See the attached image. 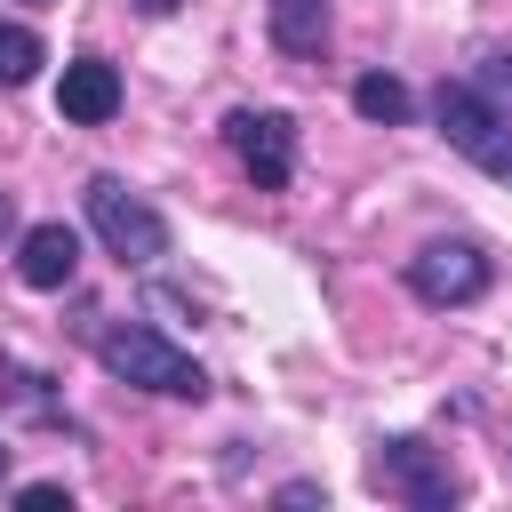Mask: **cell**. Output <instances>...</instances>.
Here are the masks:
<instances>
[{
    "instance_id": "obj_10",
    "label": "cell",
    "mask_w": 512,
    "mask_h": 512,
    "mask_svg": "<svg viewBox=\"0 0 512 512\" xmlns=\"http://www.w3.org/2000/svg\"><path fill=\"white\" fill-rule=\"evenodd\" d=\"M0 408L40 416V424H72L64 400H56V376H40V368H24V360H8V352H0Z\"/></svg>"
},
{
    "instance_id": "obj_14",
    "label": "cell",
    "mask_w": 512,
    "mask_h": 512,
    "mask_svg": "<svg viewBox=\"0 0 512 512\" xmlns=\"http://www.w3.org/2000/svg\"><path fill=\"white\" fill-rule=\"evenodd\" d=\"M16 504H64V512H72V488H64V480H24Z\"/></svg>"
},
{
    "instance_id": "obj_13",
    "label": "cell",
    "mask_w": 512,
    "mask_h": 512,
    "mask_svg": "<svg viewBox=\"0 0 512 512\" xmlns=\"http://www.w3.org/2000/svg\"><path fill=\"white\" fill-rule=\"evenodd\" d=\"M464 80H472V88H480L488 104H504V112H512V56H480V64L464 72Z\"/></svg>"
},
{
    "instance_id": "obj_6",
    "label": "cell",
    "mask_w": 512,
    "mask_h": 512,
    "mask_svg": "<svg viewBox=\"0 0 512 512\" xmlns=\"http://www.w3.org/2000/svg\"><path fill=\"white\" fill-rule=\"evenodd\" d=\"M488 280H496V264H488V248H480V240H424V248L408 256V296H416V304H432V312L480 304V296H488Z\"/></svg>"
},
{
    "instance_id": "obj_17",
    "label": "cell",
    "mask_w": 512,
    "mask_h": 512,
    "mask_svg": "<svg viewBox=\"0 0 512 512\" xmlns=\"http://www.w3.org/2000/svg\"><path fill=\"white\" fill-rule=\"evenodd\" d=\"M8 224H16V200H8V192H0V232H8Z\"/></svg>"
},
{
    "instance_id": "obj_18",
    "label": "cell",
    "mask_w": 512,
    "mask_h": 512,
    "mask_svg": "<svg viewBox=\"0 0 512 512\" xmlns=\"http://www.w3.org/2000/svg\"><path fill=\"white\" fill-rule=\"evenodd\" d=\"M0 480H8V448H0Z\"/></svg>"
},
{
    "instance_id": "obj_12",
    "label": "cell",
    "mask_w": 512,
    "mask_h": 512,
    "mask_svg": "<svg viewBox=\"0 0 512 512\" xmlns=\"http://www.w3.org/2000/svg\"><path fill=\"white\" fill-rule=\"evenodd\" d=\"M40 64H48L40 32H32V24H0V88H24Z\"/></svg>"
},
{
    "instance_id": "obj_3",
    "label": "cell",
    "mask_w": 512,
    "mask_h": 512,
    "mask_svg": "<svg viewBox=\"0 0 512 512\" xmlns=\"http://www.w3.org/2000/svg\"><path fill=\"white\" fill-rule=\"evenodd\" d=\"M80 208H88V232L104 240V256H120L128 272H152L168 256V216L144 192H128V176H88Z\"/></svg>"
},
{
    "instance_id": "obj_5",
    "label": "cell",
    "mask_w": 512,
    "mask_h": 512,
    "mask_svg": "<svg viewBox=\"0 0 512 512\" xmlns=\"http://www.w3.org/2000/svg\"><path fill=\"white\" fill-rule=\"evenodd\" d=\"M224 152L240 160V176H248L256 192H288V184H296V120L272 112V104L224 112Z\"/></svg>"
},
{
    "instance_id": "obj_15",
    "label": "cell",
    "mask_w": 512,
    "mask_h": 512,
    "mask_svg": "<svg viewBox=\"0 0 512 512\" xmlns=\"http://www.w3.org/2000/svg\"><path fill=\"white\" fill-rule=\"evenodd\" d=\"M272 504H328V488H320V480H280Z\"/></svg>"
},
{
    "instance_id": "obj_9",
    "label": "cell",
    "mask_w": 512,
    "mask_h": 512,
    "mask_svg": "<svg viewBox=\"0 0 512 512\" xmlns=\"http://www.w3.org/2000/svg\"><path fill=\"white\" fill-rule=\"evenodd\" d=\"M264 32H272L280 56L312 64L328 48V0H264Z\"/></svg>"
},
{
    "instance_id": "obj_11",
    "label": "cell",
    "mask_w": 512,
    "mask_h": 512,
    "mask_svg": "<svg viewBox=\"0 0 512 512\" xmlns=\"http://www.w3.org/2000/svg\"><path fill=\"white\" fill-rule=\"evenodd\" d=\"M352 112L376 120V128H408L416 96H408V80H392V72H360V80H352Z\"/></svg>"
},
{
    "instance_id": "obj_16",
    "label": "cell",
    "mask_w": 512,
    "mask_h": 512,
    "mask_svg": "<svg viewBox=\"0 0 512 512\" xmlns=\"http://www.w3.org/2000/svg\"><path fill=\"white\" fill-rule=\"evenodd\" d=\"M128 8H136V16H176L184 0H128Z\"/></svg>"
},
{
    "instance_id": "obj_8",
    "label": "cell",
    "mask_w": 512,
    "mask_h": 512,
    "mask_svg": "<svg viewBox=\"0 0 512 512\" xmlns=\"http://www.w3.org/2000/svg\"><path fill=\"white\" fill-rule=\"evenodd\" d=\"M80 272V232L72 224H32L24 248H16V280L24 288H72Z\"/></svg>"
},
{
    "instance_id": "obj_1",
    "label": "cell",
    "mask_w": 512,
    "mask_h": 512,
    "mask_svg": "<svg viewBox=\"0 0 512 512\" xmlns=\"http://www.w3.org/2000/svg\"><path fill=\"white\" fill-rule=\"evenodd\" d=\"M96 368L112 384L152 392V400H208V368L184 344H168L152 320H104L96 328Z\"/></svg>"
},
{
    "instance_id": "obj_4",
    "label": "cell",
    "mask_w": 512,
    "mask_h": 512,
    "mask_svg": "<svg viewBox=\"0 0 512 512\" xmlns=\"http://www.w3.org/2000/svg\"><path fill=\"white\" fill-rule=\"evenodd\" d=\"M432 128H440L448 152H464L480 176L512 184V112L488 104L472 80H440V88H432Z\"/></svg>"
},
{
    "instance_id": "obj_2",
    "label": "cell",
    "mask_w": 512,
    "mask_h": 512,
    "mask_svg": "<svg viewBox=\"0 0 512 512\" xmlns=\"http://www.w3.org/2000/svg\"><path fill=\"white\" fill-rule=\"evenodd\" d=\"M368 488L408 504V512H456L464 504V472L448 464V448H432L416 432H384L368 448Z\"/></svg>"
},
{
    "instance_id": "obj_7",
    "label": "cell",
    "mask_w": 512,
    "mask_h": 512,
    "mask_svg": "<svg viewBox=\"0 0 512 512\" xmlns=\"http://www.w3.org/2000/svg\"><path fill=\"white\" fill-rule=\"evenodd\" d=\"M56 112H64L72 128H104V120L120 112V64H112V56H72L64 80H56Z\"/></svg>"
}]
</instances>
